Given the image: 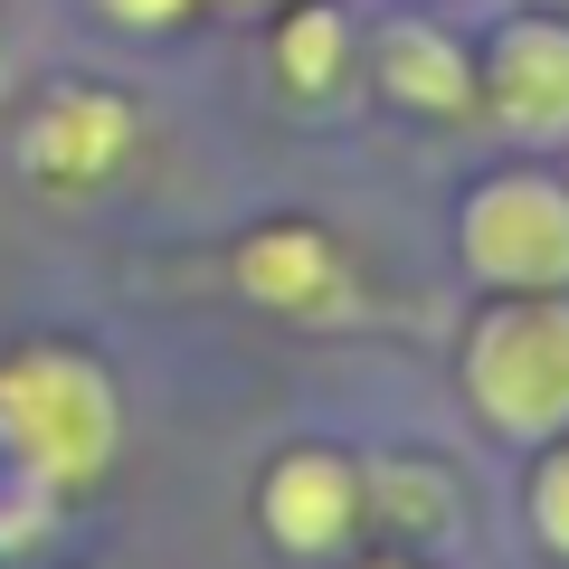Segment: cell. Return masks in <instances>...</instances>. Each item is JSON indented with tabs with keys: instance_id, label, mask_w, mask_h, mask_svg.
<instances>
[{
	"instance_id": "1",
	"label": "cell",
	"mask_w": 569,
	"mask_h": 569,
	"mask_svg": "<svg viewBox=\"0 0 569 569\" xmlns=\"http://www.w3.org/2000/svg\"><path fill=\"white\" fill-rule=\"evenodd\" d=\"M114 437H123V408L114 380H104L86 351H10L0 361V466L10 485L29 493H77L114 466Z\"/></svg>"
},
{
	"instance_id": "2",
	"label": "cell",
	"mask_w": 569,
	"mask_h": 569,
	"mask_svg": "<svg viewBox=\"0 0 569 569\" xmlns=\"http://www.w3.org/2000/svg\"><path fill=\"white\" fill-rule=\"evenodd\" d=\"M456 370L493 437H569V295H493L466 323Z\"/></svg>"
},
{
	"instance_id": "3",
	"label": "cell",
	"mask_w": 569,
	"mask_h": 569,
	"mask_svg": "<svg viewBox=\"0 0 569 569\" xmlns=\"http://www.w3.org/2000/svg\"><path fill=\"white\" fill-rule=\"evenodd\" d=\"M456 257L485 295H569V181L493 171L456 209Z\"/></svg>"
},
{
	"instance_id": "4",
	"label": "cell",
	"mask_w": 569,
	"mask_h": 569,
	"mask_svg": "<svg viewBox=\"0 0 569 569\" xmlns=\"http://www.w3.org/2000/svg\"><path fill=\"white\" fill-rule=\"evenodd\" d=\"M475 96H485V114L503 123L512 142H531V152L569 142V20L512 10L485 39V58H475Z\"/></svg>"
},
{
	"instance_id": "5",
	"label": "cell",
	"mask_w": 569,
	"mask_h": 569,
	"mask_svg": "<svg viewBox=\"0 0 569 569\" xmlns=\"http://www.w3.org/2000/svg\"><path fill=\"white\" fill-rule=\"evenodd\" d=\"M257 522H266V541L295 550V560L342 550L351 522H361V466H351L342 447H295V456H276V475H266V493H257Z\"/></svg>"
},
{
	"instance_id": "6",
	"label": "cell",
	"mask_w": 569,
	"mask_h": 569,
	"mask_svg": "<svg viewBox=\"0 0 569 569\" xmlns=\"http://www.w3.org/2000/svg\"><path fill=\"white\" fill-rule=\"evenodd\" d=\"M238 284L257 295L266 313H295V323H332V313H351V266L342 247L323 238V228H257V238L238 247Z\"/></svg>"
},
{
	"instance_id": "7",
	"label": "cell",
	"mask_w": 569,
	"mask_h": 569,
	"mask_svg": "<svg viewBox=\"0 0 569 569\" xmlns=\"http://www.w3.org/2000/svg\"><path fill=\"white\" fill-rule=\"evenodd\" d=\"M123 152H133V104L96 96V86H58L39 104V123H29V142H20V162L39 181H104Z\"/></svg>"
},
{
	"instance_id": "8",
	"label": "cell",
	"mask_w": 569,
	"mask_h": 569,
	"mask_svg": "<svg viewBox=\"0 0 569 569\" xmlns=\"http://www.w3.org/2000/svg\"><path fill=\"white\" fill-rule=\"evenodd\" d=\"M370 77H380L389 104H418V114H466L475 104V58L437 20H380L370 29Z\"/></svg>"
},
{
	"instance_id": "9",
	"label": "cell",
	"mask_w": 569,
	"mask_h": 569,
	"mask_svg": "<svg viewBox=\"0 0 569 569\" xmlns=\"http://www.w3.org/2000/svg\"><path fill=\"white\" fill-rule=\"evenodd\" d=\"M276 77L295 86V96H332V86L351 77V20L332 10V0H295L276 29Z\"/></svg>"
},
{
	"instance_id": "10",
	"label": "cell",
	"mask_w": 569,
	"mask_h": 569,
	"mask_svg": "<svg viewBox=\"0 0 569 569\" xmlns=\"http://www.w3.org/2000/svg\"><path fill=\"white\" fill-rule=\"evenodd\" d=\"M361 512L399 522V541H408V531H447L456 493H447V475H437V466H418V456H389L380 475H361Z\"/></svg>"
},
{
	"instance_id": "11",
	"label": "cell",
	"mask_w": 569,
	"mask_h": 569,
	"mask_svg": "<svg viewBox=\"0 0 569 569\" xmlns=\"http://www.w3.org/2000/svg\"><path fill=\"white\" fill-rule=\"evenodd\" d=\"M531 531H541V550L569 560V437H541V466H531Z\"/></svg>"
},
{
	"instance_id": "12",
	"label": "cell",
	"mask_w": 569,
	"mask_h": 569,
	"mask_svg": "<svg viewBox=\"0 0 569 569\" xmlns=\"http://www.w3.org/2000/svg\"><path fill=\"white\" fill-rule=\"evenodd\" d=\"M190 0H104V20H123V29H171Z\"/></svg>"
},
{
	"instance_id": "13",
	"label": "cell",
	"mask_w": 569,
	"mask_h": 569,
	"mask_svg": "<svg viewBox=\"0 0 569 569\" xmlns=\"http://www.w3.org/2000/svg\"><path fill=\"white\" fill-rule=\"evenodd\" d=\"M361 569H408V560H361Z\"/></svg>"
}]
</instances>
